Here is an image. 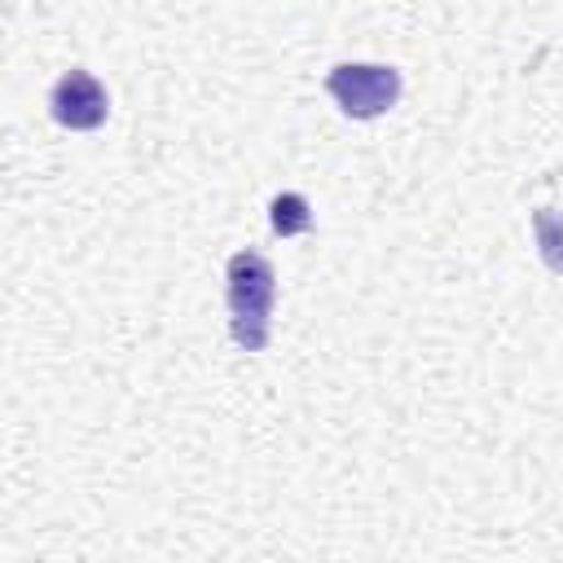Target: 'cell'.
Returning <instances> with one entry per match:
<instances>
[{
	"label": "cell",
	"instance_id": "obj_5",
	"mask_svg": "<svg viewBox=\"0 0 563 563\" xmlns=\"http://www.w3.org/2000/svg\"><path fill=\"white\" fill-rule=\"evenodd\" d=\"M532 229H537V242H541V255L554 273H563V220L550 211V207H537L532 211Z\"/></svg>",
	"mask_w": 563,
	"mask_h": 563
},
{
	"label": "cell",
	"instance_id": "obj_3",
	"mask_svg": "<svg viewBox=\"0 0 563 563\" xmlns=\"http://www.w3.org/2000/svg\"><path fill=\"white\" fill-rule=\"evenodd\" d=\"M48 110L62 128L70 132H92L106 123V110H110V97L106 88L97 84V75L88 70H66L57 84H53V97H48Z\"/></svg>",
	"mask_w": 563,
	"mask_h": 563
},
{
	"label": "cell",
	"instance_id": "obj_2",
	"mask_svg": "<svg viewBox=\"0 0 563 563\" xmlns=\"http://www.w3.org/2000/svg\"><path fill=\"white\" fill-rule=\"evenodd\" d=\"M325 88H330V97L339 101L343 114L378 119L400 97V70L396 66H378V62H339L325 75Z\"/></svg>",
	"mask_w": 563,
	"mask_h": 563
},
{
	"label": "cell",
	"instance_id": "obj_1",
	"mask_svg": "<svg viewBox=\"0 0 563 563\" xmlns=\"http://www.w3.org/2000/svg\"><path fill=\"white\" fill-rule=\"evenodd\" d=\"M229 330L233 343L242 352H260L268 343V325H273V299H277V273L264 255L255 251H238L229 260Z\"/></svg>",
	"mask_w": 563,
	"mask_h": 563
},
{
	"label": "cell",
	"instance_id": "obj_4",
	"mask_svg": "<svg viewBox=\"0 0 563 563\" xmlns=\"http://www.w3.org/2000/svg\"><path fill=\"white\" fill-rule=\"evenodd\" d=\"M268 220H273V233H282V238H290V233H308V229H312L308 198H303V194H277L273 207H268Z\"/></svg>",
	"mask_w": 563,
	"mask_h": 563
}]
</instances>
